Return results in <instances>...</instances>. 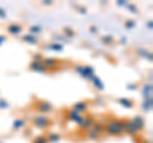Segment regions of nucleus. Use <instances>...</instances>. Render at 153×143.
I'll return each mask as SVG.
<instances>
[{
	"mask_svg": "<svg viewBox=\"0 0 153 143\" xmlns=\"http://www.w3.org/2000/svg\"><path fill=\"white\" fill-rule=\"evenodd\" d=\"M126 8L130 10V13H133V14H138V8L134 5V4H126Z\"/></svg>",
	"mask_w": 153,
	"mask_h": 143,
	"instance_id": "27",
	"label": "nucleus"
},
{
	"mask_svg": "<svg viewBox=\"0 0 153 143\" xmlns=\"http://www.w3.org/2000/svg\"><path fill=\"white\" fill-rule=\"evenodd\" d=\"M147 27L149 28V30H152L153 28V25H152V21H148V23H147Z\"/></svg>",
	"mask_w": 153,
	"mask_h": 143,
	"instance_id": "34",
	"label": "nucleus"
},
{
	"mask_svg": "<svg viewBox=\"0 0 153 143\" xmlns=\"http://www.w3.org/2000/svg\"><path fill=\"white\" fill-rule=\"evenodd\" d=\"M51 119L47 115H36L35 118L32 119V124L33 127L37 128L40 130H45L51 125Z\"/></svg>",
	"mask_w": 153,
	"mask_h": 143,
	"instance_id": "4",
	"label": "nucleus"
},
{
	"mask_svg": "<svg viewBox=\"0 0 153 143\" xmlns=\"http://www.w3.org/2000/svg\"><path fill=\"white\" fill-rule=\"evenodd\" d=\"M152 92H153L152 83H146V84H143V87H142V93H143V97H144V98L152 97Z\"/></svg>",
	"mask_w": 153,
	"mask_h": 143,
	"instance_id": "16",
	"label": "nucleus"
},
{
	"mask_svg": "<svg viewBox=\"0 0 153 143\" xmlns=\"http://www.w3.org/2000/svg\"><path fill=\"white\" fill-rule=\"evenodd\" d=\"M46 49L49 50H52V51H56V52H61L64 50V45L60 44V42H51V44H49L46 46Z\"/></svg>",
	"mask_w": 153,
	"mask_h": 143,
	"instance_id": "18",
	"label": "nucleus"
},
{
	"mask_svg": "<svg viewBox=\"0 0 153 143\" xmlns=\"http://www.w3.org/2000/svg\"><path fill=\"white\" fill-rule=\"evenodd\" d=\"M0 18H1V19H5L7 18V10L1 7H0Z\"/></svg>",
	"mask_w": 153,
	"mask_h": 143,
	"instance_id": "29",
	"label": "nucleus"
},
{
	"mask_svg": "<svg viewBox=\"0 0 153 143\" xmlns=\"http://www.w3.org/2000/svg\"><path fill=\"white\" fill-rule=\"evenodd\" d=\"M125 27L128 28V30H131V28L135 27V21L134 19H129L125 22Z\"/></svg>",
	"mask_w": 153,
	"mask_h": 143,
	"instance_id": "28",
	"label": "nucleus"
},
{
	"mask_svg": "<svg viewBox=\"0 0 153 143\" xmlns=\"http://www.w3.org/2000/svg\"><path fill=\"white\" fill-rule=\"evenodd\" d=\"M152 106H153L152 97L144 98V101H143V104H142V109H143V110H144L146 112H149V111H152Z\"/></svg>",
	"mask_w": 153,
	"mask_h": 143,
	"instance_id": "20",
	"label": "nucleus"
},
{
	"mask_svg": "<svg viewBox=\"0 0 153 143\" xmlns=\"http://www.w3.org/2000/svg\"><path fill=\"white\" fill-rule=\"evenodd\" d=\"M7 32L12 36H19L23 32V26L19 25V23H10L7 27Z\"/></svg>",
	"mask_w": 153,
	"mask_h": 143,
	"instance_id": "10",
	"label": "nucleus"
},
{
	"mask_svg": "<svg viewBox=\"0 0 153 143\" xmlns=\"http://www.w3.org/2000/svg\"><path fill=\"white\" fill-rule=\"evenodd\" d=\"M5 109H9V104L5 98H0V110H5Z\"/></svg>",
	"mask_w": 153,
	"mask_h": 143,
	"instance_id": "26",
	"label": "nucleus"
},
{
	"mask_svg": "<svg viewBox=\"0 0 153 143\" xmlns=\"http://www.w3.org/2000/svg\"><path fill=\"white\" fill-rule=\"evenodd\" d=\"M94 123H96V120L92 116H89V115L88 116H83L82 121L78 124V127H79V129H82V130H89L91 128H93Z\"/></svg>",
	"mask_w": 153,
	"mask_h": 143,
	"instance_id": "7",
	"label": "nucleus"
},
{
	"mask_svg": "<svg viewBox=\"0 0 153 143\" xmlns=\"http://www.w3.org/2000/svg\"><path fill=\"white\" fill-rule=\"evenodd\" d=\"M137 55H139L140 58L146 59V60H149V61H152V59H153L152 52L149 50H147V49H137Z\"/></svg>",
	"mask_w": 153,
	"mask_h": 143,
	"instance_id": "15",
	"label": "nucleus"
},
{
	"mask_svg": "<svg viewBox=\"0 0 153 143\" xmlns=\"http://www.w3.org/2000/svg\"><path fill=\"white\" fill-rule=\"evenodd\" d=\"M105 132L108 136H120L125 132V120L124 119H110L105 124Z\"/></svg>",
	"mask_w": 153,
	"mask_h": 143,
	"instance_id": "1",
	"label": "nucleus"
},
{
	"mask_svg": "<svg viewBox=\"0 0 153 143\" xmlns=\"http://www.w3.org/2000/svg\"><path fill=\"white\" fill-rule=\"evenodd\" d=\"M74 70L76 74H79L82 78L87 79V80H92V78L96 75L94 68L91 65H75Z\"/></svg>",
	"mask_w": 153,
	"mask_h": 143,
	"instance_id": "3",
	"label": "nucleus"
},
{
	"mask_svg": "<svg viewBox=\"0 0 153 143\" xmlns=\"http://www.w3.org/2000/svg\"><path fill=\"white\" fill-rule=\"evenodd\" d=\"M126 1L125 0H120V1H117V5H120V7H126Z\"/></svg>",
	"mask_w": 153,
	"mask_h": 143,
	"instance_id": "33",
	"label": "nucleus"
},
{
	"mask_svg": "<svg viewBox=\"0 0 153 143\" xmlns=\"http://www.w3.org/2000/svg\"><path fill=\"white\" fill-rule=\"evenodd\" d=\"M91 82L93 83L94 88L97 89V91H103V89H105V84H103V82L101 80V78L97 77V75H94V77L92 78V80H91Z\"/></svg>",
	"mask_w": 153,
	"mask_h": 143,
	"instance_id": "17",
	"label": "nucleus"
},
{
	"mask_svg": "<svg viewBox=\"0 0 153 143\" xmlns=\"http://www.w3.org/2000/svg\"><path fill=\"white\" fill-rule=\"evenodd\" d=\"M30 70L35 72V73H41V74L49 73V70L45 68V65L42 64V61H36V60H32L30 63Z\"/></svg>",
	"mask_w": 153,
	"mask_h": 143,
	"instance_id": "8",
	"label": "nucleus"
},
{
	"mask_svg": "<svg viewBox=\"0 0 153 143\" xmlns=\"http://www.w3.org/2000/svg\"><path fill=\"white\" fill-rule=\"evenodd\" d=\"M65 116H66V119H68L69 121H73V123H75V124H79L80 121H82V119H83L82 114L76 112L75 110H73V109H70V110L66 111Z\"/></svg>",
	"mask_w": 153,
	"mask_h": 143,
	"instance_id": "9",
	"label": "nucleus"
},
{
	"mask_svg": "<svg viewBox=\"0 0 153 143\" xmlns=\"http://www.w3.org/2000/svg\"><path fill=\"white\" fill-rule=\"evenodd\" d=\"M126 88H128V89H134V88H135V84H133V86H126Z\"/></svg>",
	"mask_w": 153,
	"mask_h": 143,
	"instance_id": "36",
	"label": "nucleus"
},
{
	"mask_svg": "<svg viewBox=\"0 0 153 143\" xmlns=\"http://www.w3.org/2000/svg\"><path fill=\"white\" fill-rule=\"evenodd\" d=\"M44 4H45V5H51V4H52V1H51V0H45V1H44Z\"/></svg>",
	"mask_w": 153,
	"mask_h": 143,
	"instance_id": "35",
	"label": "nucleus"
},
{
	"mask_svg": "<svg viewBox=\"0 0 153 143\" xmlns=\"http://www.w3.org/2000/svg\"><path fill=\"white\" fill-rule=\"evenodd\" d=\"M73 110H75L76 112H79V114H83L84 112H87L88 111V109H89V102L88 101H78V102H75L73 105Z\"/></svg>",
	"mask_w": 153,
	"mask_h": 143,
	"instance_id": "11",
	"label": "nucleus"
},
{
	"mask_svg": "<svg viewBox=\"0 0 153 143\" xmlns=\"http://www.w3.org/2000/svg\"><path fill=\"white\" fill-rule=\"evenodd\" d=\"M42 59H44V56H42L41 54H35L33 55V60H36V61H42Z\"/></svg>",
	"mask_w": 153,
	"mask_h": 143,
	"instance_id": "30",
	"label": "nucleus"
},
{
	"mask_svg": "<svg viewBox=\"0 0 153 143\" xmlns=\"http://www.w3.org/2000/svg\"><path fill=\"white\" fill-rule=\"evenodd\" d=\"M27 121L23 118H17L13 121V130H22L23 128H26Z\"/></svg>",
	"mask_w": 153,
	"mask_h": 143,
	"instance_id": "12",
	"label": "nucleus"
},
{
	"mask_svg": "<svg viewBox=\"0 0 153 143\" xmlns=\"http://www.w3.org/2000/svg\"><path fill=\"white\" fill-rule=\"evenodd\" d=\"M32 143H49V141H47L46 136H38L32 141Z\"/></svg>",
	"mask_w": 153,
	"mask_h": 143,
	"instance_id": "23",
	"label": "nucleus"
},
{
	"mask_svg": "<svg viewBox=\"0 0 153 143\" xmlns=\"http://www.w3.org/2000/svg\"><path fill=\"white\" fill-rule=\"evenodd\" d=\"M35 109L37 112H40V115H47L54 110V105L50 101H46V100H40V101L36 102Z\"/></svg>",
	"mask_w": 153,
	"mask_h": 143,
	"instance_id": "5",
	"label": "nucleus"
},
{
	"mask_svg": "<svg viewBox=\"0 0 153 143\" xmlns=\"http://www.w3.org/2000/svg\"><path fill=\"white\" fill-rule=\"evenodd\" d=\"M47 141H49V143H55V142H59L61 139V136L59 134V133H47Z\"/></svg>",
	"mask_w": 153,
	"mask_h": 143,
	"instance_id": "21",
	"label": "nucleus"
},
{
	"mask_svg": "<svg viewBox=\"0 0 153 143\" xmlns=\"http://www.w3.org/2000/svg\"><path fill=\"white\" fill-rule=\"evenodd\" d=\"M144 127H146V121L140 115L125 120V132L130 136H137L138 133H140L144 129Z\"/></svg>",
	"mask_w": 153,
	"mask_h": 143,
	"instance_id": "2",
	"label": "nucleus"
},
{
	"mask_svg": "<svg viewBox=\"0 0 153 143\" xmlns=\"http://www.w3.org/2000/svg\"><path fill=\"white\" fill-rule=\"evenodd\" d=\"M22 40L26 42V44H28V45H38V39L36 36H33V35H31V33H27V35H23L22 36Z\"/></svg>",
	"mask_w": 153,
	"mask_h": 143,
	"instance_id": "14",
	"label": "nucleus"
},
{
	"mask_svg": "<svg viewBox=\"0 0 153 143\" xmlns=\"http://www.w3.org/2000/svg\"><path fill=\"white\" fill-rule=\"evenodd\" d=\"M117 104H120L123 107H125V109H133L134 107V101L130 98H128V97H120L117 100Z\"/></svg>",
	"mask_w": 153,
	"mask_h": 143,
	"instance_id": "13",
	"label": "nucleus"
},
{
	"mask_svg": "<svg viewBox=\"0 0 153 143\" xmlns=\"http://www.w3.org/2000/svg\"><path fill=\"white\" fill-rule=\"evenodd\" d=\"M28 31H30L31 35L36 36V35H38V33L42 32V28H41V26H38V25H33V26H31L30 28H28Z\"/></svg>",
	"mask_w": 153,
	"mask_h": 143,
	"instance_id": "22",
	"label": "nucleus"
},
{
	"mask_svg": "<svg viewBox=\"0 0 153 143\" xmlns=\"http://www.w3.org/2000/svg\"><path fill=\"white\" fill-rule=\"evenodd\" d=\"M89 31H91V32H92V33H96V32H97V31H98V28H97V27H96V26H91V27H89Z\"/></svg>",
	"mask_w": 153,
	"mask_h": 143,
	"instance_id": "32",
	"label": "nucleus"
},
{
	"mask_svg": "<svg viewBox=\"0 0 153 143\" xmlns=\"http://www.w3.org/2000/svg\"><path fill=\"white\" fill-rule=\"evenodd\" d=\"M64 33L66 36H69V37H74L76 33H75V31L74 30H71V28H69V27H65L64 28Z\"/></svg>",
	"mask_w": 153,
	"mask_h": 143,
	"instance_id": "25",
	"label": "nucleus"
},
{
	"mask_svg": "<svg viewBox=\"0 0 153 143\" xmlns=\"http://www.w3.org/2000/svg\"><path fill=\"white\" fill-rule=\"evenodd\" d=\"M100 137H101V133L97 132L94 128H91L89 130H87V138H88V139L97 141V139H100Z\"/></svg>",
	"mask_w": 153,
	"mask_h": 143,
	"instance_id": "19",
	"label": "nucleus"
},
{
	"mask_svg": "<svg viewBox=\"0 0 153 143\" xmlns=\"http://www.w3.org/2000/svg\"><path fill=\"white\" fill-rule=\"evenodd\" d=\"M101 40H102L103 44H106V45H107V44H112V42H114V37H112V36H110V35H108V36H107V35H105V36H102V39H101Z\"/></svg>",
	"mask_w": 153,
	"mask_h": 143,
	"instance_id": "24",
	"label": "nucleus"
},
{
	"mask_svg": "<svg viewBox=\"0 0 153 143\" xmlns=\"http://www.w3.org/2000/svg\"><path fill=\"white\" fill-rule=\"evenodd\" d=\"M60 63L61 61L59 60V59H56V58H44L42 59V64L45 65V68L47 69V70H54V69H56V68H59V65H60Z\"/></svg>",
	"mask_w": 153,
	"mask_h": 143,
	"instance_id": "6",
	"label": "nucleus"
},
{
	"mask_svg": "<svg viewBox=\"0 0 153 143\" xmlns=\"http://www.w3.org/2000/svg\"><path fill=\"white\" fill-rule=\"evenodd\" d=\"M7 40H8V39H7V36H5V35H0V46L5 44Z\"/></svg>",
	"mask_w": 153,
	"mask_h": 143,
	"instance_id": "31",
	"label": "nucleus"
}]
</instances>
